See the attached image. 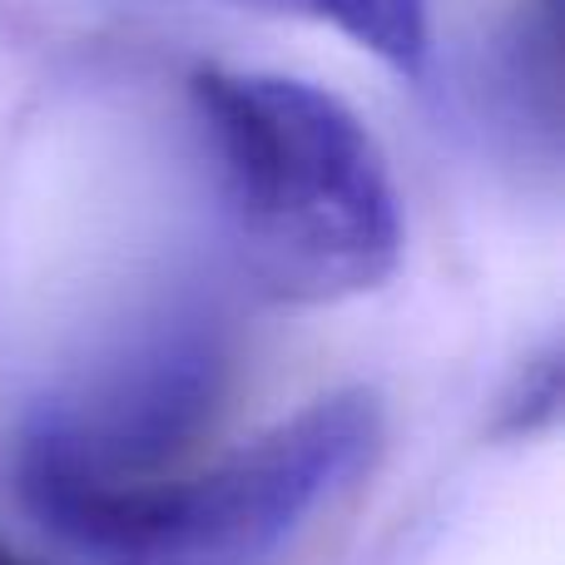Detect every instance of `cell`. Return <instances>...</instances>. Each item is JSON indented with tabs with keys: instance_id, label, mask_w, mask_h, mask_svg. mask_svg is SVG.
<instances>
[{
	"instance_id": "6da1fadb",
	"label": "cell",
	"mask_w": 565,
	"mask_h": 565,
	"mask_svg": "<svg viewBox=\"0 0 565 565\" xmlns=\"http://www.w3.org/2000/svg\"><path fill=\"white\" fill-rule=\"evenodd\" d=\"M382 402L328 392L199 471H109L20 437L25 511L85 565H278L382 457Z\"/></svg>"
},
{
	"instance_id": "7a4b0ae2",
	"label": "cell",
	"mask_w": 565,
	"mask_h": 565,
	"mask_svg": "<svg viewBox=\"0 0 565 565\" xmlns=\"http://www.w3.org/2000/svg\"><path fill=\"white\" fill-rule=\"evenodd\" d=\"M234 244L278 302H348L402 264V194L362 115L312 79L209 65L189 79Z\"/></svg>"
},
{
	"instance_id": "3957f363",
	"label": "cell",
	"mask_w": 565,
	"mask_h": 565,
	"mask_svg": "<svg viewBox=\"0 0 565 565\" xmlns=\"http://www.w3.org/2000/svg\"><path fill=\"white\" fill-rule=\"evenodd\" d=\"M274 15L308 20V25L338 30L372 60L397 75H422L431 55V10L427 0H248Z\"/></svg>"
},
{
	"instance_id": "277c9868",
	"label": "cell",
	"mask_w": 565,
	"mask_h": 565,
	"mask_svg": "<svg viewBox=\"0 0 565 565\" xmlns=\"http://www.w3.org/2000/svg\"><path fill=\"white\" fill-rule=\"evenodd\" d=\"M556 412H561V348L551 342V348L531 352L526 362H521L516 382H511L507 392H501L497 402V437H541V431L556 427Z\"/></svg>"
},
{
	"instance_id": "5b68a950",
	"label": "cell",
	"mask_w": 565,
	"mask_h": 565,
	"mask_svg": "<svg viewBox=\"0 0 565 565\" xmlns=\"http://www.w3.org/2000/svg\"><path fill=\"white\" fill-rule=\"evenodd\" d=\"M0 565H50V561H35V556H25V551H15L10 541H0Z\"/></svg>"
}]
</instances>
